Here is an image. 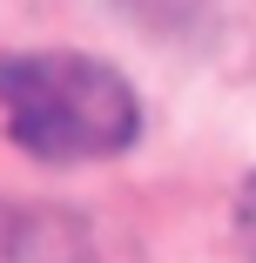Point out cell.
<instances>
[{
	"instance_id": "2",
	"label": "cell",
	"mask_w": 256,
	"mask_h": 263,
	"mask_svg": "<svg viewBox=\"0 0 256 263\" xmlns=\"http://www.w3.org/2000/svg\"><path fill=\"white\" fill-rule=\"evenodd\" d=\"M236 236H243V250L256 256V176H249L243 196H236Z\"/></svg>"
},
{
	"instance_id": "1",
	"label": "cell",
	"mask_w": 256,
	"mask_h": 263,
	"mask_svg": "<svg viewBox=\"0 0 256 263\" xmlns=\"http://www.w3.org/2000/svg\"><path fill=\"white\" fill-rule=\"evenodd\" d=\"M0 115L34 162H101L142 135L135 88L94 54H0Z\"/></svg>"
}]
</instances>
